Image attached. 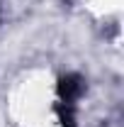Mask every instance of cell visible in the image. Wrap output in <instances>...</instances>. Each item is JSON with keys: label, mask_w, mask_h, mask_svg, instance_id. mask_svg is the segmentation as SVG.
Masks as SVG:
<instances>
[{"label": "cell", "mask_w": 124, "mask_h": 127, "mask_svg": "<svg viewBox=\"0 0 124 127\" xmlns=\"http://www.w3.org/2000/svg\"><path fill=\"white\" fill-rule=\"evenodd\" d=\"M59 93H61V103L73 105V100L83 93V78L76 76V73H73V76L61 78V83H59Z\"/></svg>", "instance_id": "cell-1"}]
</instances>
